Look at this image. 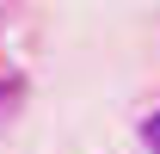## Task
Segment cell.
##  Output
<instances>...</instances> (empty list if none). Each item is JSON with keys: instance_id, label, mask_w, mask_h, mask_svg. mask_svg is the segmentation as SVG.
<instances>
[{"instance_id": "1", "label": "cell", "mask_w": 160, "mask_h": 154, "mask_svg": "<svg viewBox=\"0 0 160 154\" xmlns=\"http://www.w3.org/2000/svg\"><path fill=\"white\" fill-rule=\"evenodd\" d=\"M142 142H148V154H160V111H148V123H142Z\"/></svg>"}]
</instances>
